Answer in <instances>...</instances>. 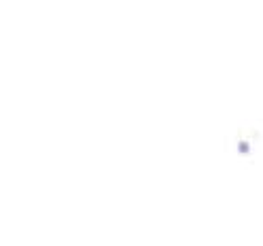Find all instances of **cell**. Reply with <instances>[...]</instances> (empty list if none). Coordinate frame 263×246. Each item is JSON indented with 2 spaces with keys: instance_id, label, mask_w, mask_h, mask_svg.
Segmentation results:
<instances>
[]
</instances>
